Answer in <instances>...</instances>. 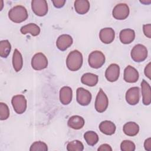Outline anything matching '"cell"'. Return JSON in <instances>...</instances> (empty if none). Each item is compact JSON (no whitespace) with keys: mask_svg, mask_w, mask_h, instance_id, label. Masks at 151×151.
<instances>
[{"mask_svg":"<svg viewBox=\"0 0 151 151\" xmlns=\"http://www.w3.org/2000/svg\"><path fill=\"white\" fill-rule=\"evenodd\" d=\"M139 77V74L137 70L131 65L127 66L124 70V80L129 83H136Z\"/></svg>","mask_w":151,"mask_h":151,"instance_id":"obj_13","label":"cell"},{"mask_svg":"<svg viewBox=\"0 0 151 151\" xmlns=\"http://www.w3.org/2000/svg\"><path fill=\"white\" fill-rule=\"evenodd\" d=\"M11 45L8 40H2L0 41V56L6 58L10 53Z\"/></svg>","mask_w":151,"mask_h":151,"instance_id":"obj_27","label":"cell"},{"mask_svg":"<svg viewBox=\"0 0 151 151\" xmlns=\"http://www.w3.org/2000/svg\"><path fill=\"white\" fill-rule=\"evenodd\" d=\"M73 90L68 86H64L60 90V100L64 105L70 104L72 100Z\"/></svg>","mask_w":151,"mask_h":151,"instance_id":"obj_17","label":"cell"},{"mask_svg":"<svg viewBox=\"0 0 151 151\" xmlns=\"http://www.w3.org/2000/svg\"><path fill=\"white\" fill-rule=\"evenodd\" d=\"M145 149L147 151H151V138L149 137L144 142Z\"/></svg>","mask_w":151,"mask_h":151,"instance_id":"obj_36","label":"cell"},{"mask_svg":"<svg viewBox=\"0 0 151 151\" xmlns=\"http://www.w3.org/2000/svg\"><path fill=\"white\" fill-rule=\"evenodd\" d=\"M130 55L132 60L136 63H140L145 61L147 57V50L145 46L139 44L133 47Z\"/></svg>","mask_w":151,"mask_h":151,"instance_id":"obj_4","label":"cell"},{"mask_svg":"<svg viewBox=\"0 0 151 151\" xmlns=\"http://www.w3.org/2000/svg\"><path fill=\"white\" fill-rule=\"evenodd\" d=\"M22 34H30L32 36H37L40 33V27L34 23H29L27 25L22 26L20 29Z\"/></svg>","mask_w":151,"mask_h":151,"instance_id":"obj_24","label":"cell"},{"mask_svg":"<svg viewBox=\"0 0 151 151\" xmlns=\"http://www.w3.org/2000/svg\"><path fill=\"white\" fill-rule=\"evenodd\" d=\"M105 56L100 51H94L91 52L88 58L89 65L93 68H99L103 66L105 63Z\"/></svg>","mask_w":151,"mask_h":151,"instance_id":"obj_3","label":"cell"},{"mask_svg":"<svg viewBox=\"0 0 151 151\" xmlns=\"http://www.w3.org/2000/svg\"><path fill=\"white\" fill-rule=\"evenodd\" d=\"M12 65L15 71H19L23 66L22 56L19 51L15 49L12 55Z\"/></svg>","mask_w":151,"mask_h":151,"instance_id":"obj_25","label":"cell"},{"mask_svg":"<svg viewBox=\"0 0 151 151\" xmlns=\"http://www.w3.org/2000/svg\"><path fill=\"white\" fill-rule=\"evenodd\" d=\"M67 150L68 151H83L84 145L78 140L70 142L67 145Z\"/></svg>","mask_w":151,"mask_h":151,"instance_id":"obj_28","label":"cell"},{"mask_svg":"<svg viewBox=\"0 0 151 151\" xmlns=\"http://www.w3.org/2000/svg\"><path fill=\"white\" fill-rule=\"evenodd\" d=\"M115 37V32L113 28L107 27L100 30L99 38L104 44H110L112 42Z\"/></svg>","mask_w":151,"mask_h":151,"instance_id":"obj_15","label":"cell"},{"mask_svg":"<svg viewBox=\"0 0 151 151\" xmlns=\"http://www.w3.org/2000/svg\"><path fill=\"white\" fill-rule=\"evenodd\" d=\"M9 116V110L6 104L0 103V119L1 120H6Z\"/></svg>","mask_w":151,"mask_h":151,"instance_id":"obj_30","label":"cell"},{"mask_svg":"<svg viewBox=\"0 0 151 151\" xmlns=\"http://www.w3.org/2000/svg\"><path fill=\"white\" fill-rule=\"evenodd\" d=\"M143 31L145 35L149 38H151V25L150 24L143 25Z\"/></svg>","mask_w":151,"mask_h":151,"instance_id":"obj_32","label":"cell"},{"mask_svg":"<svg viewBox=\"0 0 151 151\" xmlns=\"http://www.w3.org/2000/svg\"><path fill=\"white\" fill-rule=\"evenodd\" d=\"M135 149V144L129 140H124L120 144V149L122 151H134Z\"/></svg>","mask_w":151,"mask_h":151,"instance_id":"obj_31","label":"cell"},{"mask_svg":"<svg viewBox=\"0 0 151 151\" xmlns=\"http://www.w3.org/2000/svg\"><path fill=\"white\" fill-rule=\"evenodd\" d=\"M98 151H112V148L108 144H103L97 149Z\"/></svg>","mask_w":151,"mask_h":151,"instance_id":"obj_35","label":"cell"},{"mask_svg":"<svg viewBox=\"0 0 151 151\" xmlns=\"http://www.w3.org/2000/svg\"><path fill=\"white\" fill-rule=\"evenodd\" d=\"M84 138L88 145L93 146L99 142V136L94 131H87L84 134Z\"/></svg>","mask_w":151,"mask_h":151,"instance_id":"obj_26","label":"cell"},{"mask_svg":"<svg viewBox=\"0 0 151 151\" xmlns=\"http://www.w3.org/2000/svg\"><path fill=\"white\" fill-rule=\"evenodd\" d=\"M139 90L138 87H132L127 90L126 93V100L128 104L134 106L139 103L140 100Z\"/></svg>","mask_w":151,"mask_h":151,"instance_id":"obj_11","label":"cell"},{"mask_svg":"<svg viewBox=\"0 0 151 151\" xmlns=\"http://www.w3.org/2000/svg\"><path fill=\"white\" fill-rule=\"evenodd\" d=\"M120 41L124 44H129L133 42L135 38V32L133 29L126 28L122 29L119 34Z\"/></svg>","mask_w":151,"mask_h":151,"instance_id":"obj_18","label":"cell"},{"mask_svg":"<svg viewBox=\"0 0 151 151\" xmlns=\"http://www.w3.org/2000/svg\"><path fill=\"white\" fill-rule=\"evenodd\" d=\"M144 73L148 78L150 79V77H151V63H149L145 67Z\"/></svg>","mask_w":151,"mask_h":151,"instance_id":"obj_34","label":"cell"},{"mask_svg":"<svg viewBox=\"0 0 151 151\" xmlns=\"http://www.w3.org/2000/svg\"><path fill=\"white\" fill-rule=\"evenodd\" d=\"M140 2L144 4H149L151 2V1H146H146H140Z\"/></svg>","mask_w":151,"mask_h":151,"instance_id":"obj_37","label":"cell"},{"mask_svg":"<svg viewBox=\"0 0 151 151\" xmlns=\"http://www.w3.org/2000/svg\"><path fill=\"white\" fill-rule=\"evenodd\" d=\"M109 105V100L107 96L100 88L98 92L96 101H95V109L99 113H103L106 110Z\"/></svg>","mask_w":151,"mask_h":151,"instance_id":"obj_6","label":"cell"},{"mask_svg":"<svg viewBox=\"0 0 151 151\" xmlns=\"http://www.w3.org/2000/svg\"><path fill=\"white\" fill-rule=\"evenodd\" d=\"M65 2L66 1L65 0H52V2L53 3L54 6L57 8H60L63 7L64 5Z\"/></svg>","mask_w":151,"mask_h":151,"instance_id":"obj_33","label":"cell"},{"mask_svg":"<svg viewBox=\"0 0 151 151\" xmlns=\"http://www.w3.org/2000/svg\"><path fill=\"white\" fill-rule=\"evenodd\" d=\"M30 151H47L48 146L47 144L41 141H37L34 142L29 148Z\"/></svg>","mask_w":151,"mask_h":151,"instance_id":"obj_29","label":"cell"},{"mask_svg":"<svg viewBox=\"0 0 151 151\" xmlns=\"http://www.w3.org/2000/svg\"><path fill=\"white\" fill-rule=\"evenodd\" d=\"M130 10L128 5L124 3L117 4L112 11L113 17L118 20H123L127 18L129 15Z\"/></svg>","mask_w":151,"mask_h":151,"instance_id":"obj_9","label":"cell"},{"mask_svg":"<svg viewBox=\"0 0 151 151\" xmlns=\"http://www.w3.org/2000/svg\"><path fill=\"white\" fill-rule=\"evenodd\" d=\"M90 6V2L87 0H76L74 2V8L78 14H86L89 11Z\"/></svg>","mask_w":151,"mask_h":151,"instance_id":"obj_22","label":"cell"},{"mask_svg":"<svg viewBox=\"0 0 151 151\" xmlns=\"http://www.w3.org/2000/svg\"><path fill=\"white\" fill-rule=\"evenodd\" d=\"M123 132L129 136H134L139 132V125L133 122H129L124 124L123 127Z\"/></svg>","mask_w":151,"mask_h":151,"instance_id":"obj_21","label":"cell"},{"mask_svg":"<svg viewBox=\"0 0 151 151\" xmlns=\"http://www.w3.org/2000/svg\"><path fill=\"white\" fill-rule=\"evenodd\" d=\"M11 104L15 111L19 114L24 113L27 107V101L24 95L14 96L11 100Z\"/></svg>","mask_w":151,"mask_h":151,"instance_id":"obj_5","label":"cell"},{"mask_svg":"<svg viewBox=\"0 0 151 151\" xmlns=\"http://www.w3.org/2000/svg\"><path fill=\"white\" fill-rule=\"evenodd\" d=\"M31 66L35 70H41L46 68L48 66L47 58L42 52L35 54L31 59Z\"/></svg>","mask_w":151,"mask_h":151,"instance_id":"obj_7","label":"cell"},{"mask_svg":"<svg viewBox=\"0 0 151 151\" xmlns=\"http://www.w3.org/2000/svg\"><path fill=\"white\" fill-rule=\"evenodd\" d=\"M83 61L82 54L79 51L76 50L68 54L66 59V65L70 70L76 71L81 67Z\"/></svg>","mask_w":151,"mask_h":151,"instance_id":"obj_1","label":"cell"},{"mask_svg":"<svg viewBox=\"0 0 151 151\" xmlns=\"http://www.w3.org/2000/svg\"><path fill=\"white\" fill-rule=\"evenodd\" d=\"M98 81V76L90 73H87L84 74L81 78V83L90 87L95 86L97 84Z\"/></svg>","mask_w":151,"mask_h":151,"instance_id":"obj_23","label":"cell"},{"mask_svg":"<svg viewBox=\"0 0 151 151\" xmlns=\"http://www.w3.org/2000/svg\"><path fill=\"white\" fill-rule=\"evenodd\" d=\"M99 128L101 133L106 135L113 134L116 129L114 123L109 120H104L101 122L99 124Z\"/></svg>","mask_w":151,"mask_h":151,"instance_id":"obj_19","label":"cell"},{"mask_svg":"<svg viewBox=\"0 0 151 151\" xmlns=\"http://www.w3.org/2000/svg\"><path fill=\"white\" fill-rule=\"evenodd\" d=\"M120 76V67L117 64H111L106 69L105 77L110 82H114L118 80Z\"/></svg>","mask_w":151,"mask_h":151,"instance_id":"obj_12","label":"cell"},{"mask_svg":"<svg viewBox=\"0 0 151 151\" xmlns=\"http://www.w3.org/2000/svg\"><path fill=\"white\" fill-rule=\"evenodd\" d=\"M28 16L27 9L22 5L15 6L8 12L9 18L15 23H20L25 21Z\"/></svg>","mask_w":151,"mask_h":151,"instance_id":"obj_2","label":"cell"},{"mask_svg":"<svg viewBox=\"0 0 151 151\" xmlns=\"http://www.w3.org/2000/svg\"><path fill=\"white\" fill-rule=\"evenodd\" d=\"M31 8L33 12L37 16H45L48 12V4L45 0H32Z\"/></svg>","mask_w":151,"mask_h":151,"instance_id":"obj_8","label":"cell"},{"mask_svg":"<svg viewBox=\"0 0 151 151\" xmlns=\"http://www.w3.org/2000/svg\"><path fill=\"white\" fill-rule=\"evenodd\" d=\"M84 119L78 115H74L70 117L68 120V126L74 130H79L81 129L84 125Z\"/></svg>","mask_w":151,"mask_h":151,"instance_id":"obj_20","label":"cell"},{"mask_svg":"<svg viewBox=\"0 0 151 151\" xmlns=\"http://www.w3.org/2000/svg\"><path fill=\"white\" fill-rule=\"evenodd\" d=\"M73 42V38L71 35L62 34L58 37L56 41V46L58 50L65 51L72 45Z\"/></svg>","mask_w":151,"mask_h":151,"instance_id":"obj_14","label":"cell"},{"mask_svg":"<svg viewBox=\"0 0 151 151\" xmlns=\"http://www.w3.org/2000/svg\"><path fill=\"white\" fill-rule=\"evenodd\" d=\"M91 94L87 90L78 87L76 91V99L77 101L81 106H88L91 100Z\"/></svg>","mask_w":151,"mask_h":151,"instance_id":"obj_10","label":"cell"},{"mask_svg":"<svg viewBox=\"0 0 151 151\" xmlns=\"http://www.w3.org/2000/svg\"><path fill=\"white\" fill-rule=\"evenodd\" d=\"M141 92L143 104L149 106L151 103V88L149 84L145 80L141 83Z\"/></svg>","mask_w":151,"mask_h":151,"instance_id":"obj_16","label":"cell"}]
</instances>
